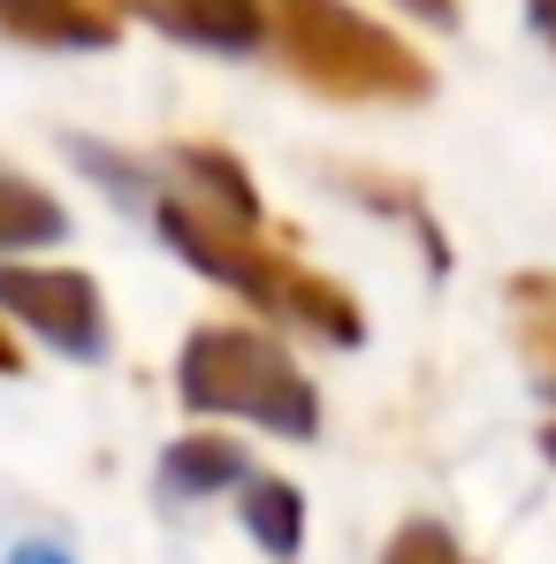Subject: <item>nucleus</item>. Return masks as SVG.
I'll return each mask as SVG.
<instances>
[{
	"instance_id": "39448f33",
	"label": "nucleus",
	"mask_w": 556,
	"mask_h": 564,
	"mask_svg": "<svg viewBox=\"0 0 556 564\" xmlns=\"http://www.w3.org/2000/svg\"><path fill=\"white\" fill-rule=\"evenodd\" d=\"M252 466H244V451L229 443V435H184L168 458H161V488L168 496H214V488H244Z\"/></svg>"
},
{
	"instance_id": "ddd939ff",
	"label": "nucleus",
	"mask_w": 556,
	"mask_h": 564,
	"mask_svg": "<svg viewBox=\"0 0 556 564\" xmlns=\"http://www.w3.org/2000/svg\"><path fill=\"white\" fill-rule=\"evenodd\" d=\"M542 451H549V466H556V427H549V435H542Z\"/></svg>"
},
{
	"instance_id": "9b49d317",
	"label": "nucleus",
	"mask_w": 556,
	"mask_h": 564,
	"mask_svg": "<svg viewBox=\"0 0 556 564\" xmlns=\"http://www.w3.org/2000/svg\"><path fill=\"white\" fill-rule=\"evenodd\" d=\"M8 564H69V557H62V550H46V542H31V550H15Z\"/></svg>"
},
{
	"instance_id": "f03ea898",
	"label": "nucleus",
	"mask_w": 556,
	"mask_h": 564,
	"mask_svg": "<svg viewBox=\"0 0 556 564\" xmlns=\"http://www.w3.org/2000/svg\"><path fill=\"white\" fill-rule=\"evenodd\" d=\"M176 397L190 412H229V420H260L268 435H313L320 427V397L297 375V359L260 328H198L176 359Z\"/></svg>"
},
{
	"instance_id": "f8f14e48",
	"label": "nucleus",
	"mask_w": 556,
	"mask_h": 564,
	"mask_svg": "<svg viewBox=\"0 0 556 564\" xmlns=\"http://www.w3.org/2000/svg\"><path fill=\"white\" fill-rule=\"evenodd\" d=\"M0 375H23V359H15V336H8V321H0Z\"/></svg>"
},
{
	"instance_id": "20e7f679",
	"label": "nucleus",
	"mask_w": 556,
	"mask_h": 564,
	"mask_svg": "<svg viewBox=\"0 0 556 564\" xmlns=\"http://www.w3.org/2000/svg\"><path fill=\"white\" fill-rule=\"evenodd\" d=\"M0 321H23L69 359L107 351V297L77 268H0Z\"/></svg>"
},
{
	"instance_id": "6e6552de",
	"label": "nucleus",
	"mask_w": 556,
	"mask_h": 564,
	"mask_svg": "<svg viewBox=\"0 0 556 564\" xmlns=\"http://www.w3.org/2000/svg\"><path fill=\"white\" fill-rule=\"evenodd\" d=\"M145 15H161L168 31L206 39V46H252L260 39V8L252 0H145Z\"/></svg>"
},
{
	"instance_id": "7ed1b4c3",
	"label": "nucleus",
	"mask_w": 556,
	"mask_h": 564,
	"mask_svg": "<svg viewBox=\"0 0 556 564\" xmlns=\"http://www.w3.org/2000/svg\"><path fill=\"white\" fill-rule=\"evenodd\" d=\"M282 39L297 54V69L313 85L344 99H412L419 93V62L404 46H389L381 31L351 23L336 0H282Z\"/></svg>"
},
{
	"instance_id": "0eeeda50",
	"label": "nucleus",
	"mask_w": 556,
	"mask_h": 564,
	"mask_svg": "<svg viewBox=\"0 0 556 564\" xmlns=\"http://www.w3.org/2000/svg\"><path fill=\"white\" fill-rule=\"evenodd\" d=\"M62 237H69V214L54 206V191L0 169V252H31V245H62Z\"/></svg>"
},
{
	"instance_id": "1a4fd4ad",
	"label": "nucleus",
	"mask_w": 556,
	"mask_h": 564,
	"mask_svg": "<svg viewBox=\"0 0 556 564\" xmlns=\"http://www.w3.org/2000/svg\"><path fill=\"white\" fill-rule=\"evenodd\" d=\"M0 23L23 39H46V46H99L107 39V23L85 15L77 0H0Z\"/></svg>"
},
{
	"instance_id": "f257e3e1",
	"label": "nucleus",
	"mask_w": 556,
	"mask_h": 564,
	"mask_svg": "<svg viewBox=\"0 0 556 564\" xmlns=\"http://www.w3.org/2000/svg\"><path fill=\"white\" fill-rule=\"evenodd\" d=\"M161 237L184 252L198 275L229 282L237 297H252L260 313H275V321H297V328H313V336H328V344H359V297L344 290V282L313 275L305 260H290L275 237H268V221H229V214H214V206H198V198H161Z\"/></svg>"
},
{
	"instance_id": "423d86ee",
	"label": "nucleus",
	"mask_w": 556,
	"mask_h": 564,
	"mask_svg": "<svg viewBox=\"0 0 556 564\" xmlns=\"http://www.w3.org/2000/svg\"><path fill=\"white\" fill-rule=\"evenodd\" d=\"M237 503H244V527H252V542H260L268 557L290 564L297 550H305V496H297L290 480H275V473H252Z\"/></svg>"
},
{
	"instance_id": "9d476101",
	"label": "nucleus",
	"mask_w": 556,
	"mask_h": 564,
	"mask_svg": "<svg viewBox=\"0 0 556 564\" xmlns=\"http://www.w3.org/2000/svg\"><path fill=\"white\" fill-rule=\"evenodd\" d=\"M381 564H472V557L458 550V534H450V527L412 519V527H396V542L381 550Z\"/></svg>"
}]
</instances>
